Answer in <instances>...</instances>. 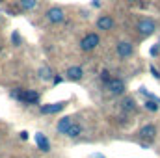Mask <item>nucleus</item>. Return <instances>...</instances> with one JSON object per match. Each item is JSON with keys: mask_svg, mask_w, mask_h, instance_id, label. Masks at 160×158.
Here are the masks:
<instances>
[{"mask_svg": "<svg viewBox=\"0 0 160 158\" xmlns=\"http://www.w3.org/2000/svg\"><path fill=\"white\" fill-rule=\"evenodd\" d=\"M11 95L15 99H19L21 102H24V104H36L39 101V93L34 91V89H15Z\"/></svg>", "mask_w": 160, "mask_h": 158, "instance_id": "obj_1", "label": "nucleus"}, {"mask_svg": "<svg viewBox=\"0 0 160 158\" xmlns=\"http://www.w3.org/2000/svg\"><path fill=\"white\" fill-rule=\"evenodd\" d=\"M155 30H157V24H155L153 19H142V21L138 22V32H140L142 36H151Z\"/></svg>", "mask_w": 160, "mask_h": 158, "instance_id": "obj_2", "label": "nucleus"}, {"mask_svg": "<svg viewBox=\"0 0 160 158\" xmlns=\"http://www.w3.org/2000/svg\"><path fill=\"white\" fill-rule=\"evenodd\" d=\"M99 43H101V39H99L97 34H88L84 39L80 41V47H82V50H93V48H97Z\"/></svg>", "mask_w": 160, "mask_h": 158, "instance_id": "obj_3", "label": "nucleus"}, {"mask_svg": "<svg viewBox=\"0 0 160 158\" xmlns=\"http://www.w3.org/2000/svg\"><path fill=\"white\" fill-rule=\"evenodd\" d=\"M63 19H65V13H63L62 7H50V9L47 11V21L52 22V24H58V22H62Z\"/></svg>", "mask_w": 160, "mask_h": 158, "instance_id": "obj_4", "label": "nucleus"}, {"mask_svg": "<svg viewBox=\"0 0 160 158\" xmlns=\"http://www.w3.org/2000/svg\"><path fill=\"white\" fill-rule=\"evenodd\" d=\"M106 89L114 95H121V93H125V84L119 78H110L106 82Z\"/></svg>", "mask_w": 160, "mask_h": 158, "instance_id": "obj_5", "label": "nucleus"}, {"mask_svg": "<svg viewBox=\"0 0 160 158\" xmlns=\"http://www.w3.org/2000/svg\"><path fill=\"white\" fill-rule=\"evenodd\" d=\"M116 52H118V56H119V58H128V56H132L134 48H132V45H130V43L121 41V43H118V47H116Z\"/></svg>", "mask_w": 160, "mask_h": 158, "instance_id": "obj_6", "label": "nucleus"}, {"mask_svg": "<svg viewBox=\"0 0 160 158\" xmlns=\"http://www.w3.org/2000/svg\"><path fill=\"white\" fill-rule=\"evenodd\" d=\"M97 28L99 30H112L114 28V19L108 17V15H102L97 19Z\"/></svg>", "mask_w": 160, "mask_h": 158, "instance_id": "obj_7", "label": "nucleus"}, {"mask_svg": "<svg viewBox=\"0 0 160 158\" xmlns=\"http://www.w3.org/2000/svg\"><path fill=\"white\" fill-rule=\"evenodd\" d=\"M65 108V102H54V104H45L41 106V114H58Z\"/></svg>", "mask_w": 160, "mask_h": 158, "instance_id": "obj_8", "label": "nucleus"}, {"mask_svg": "<svg viewBox=\"0 0 160 158\" xmlns=\"http://www.w3.org/2000/svg\"><path fill=\"white\" fill-rule=\"evenodd\" d=\"M73 123H75V121H73V117H62L60 121H58V125H56V130H58L60 134H65Z\"/></svg>", "mask_w": 160, "mask_h": 158, "instance_id": "obj_9", "label": "nucleus"}, {"mask_svg": "<svg viewBox=\"0 0 160 158\" xmlns=\"http://www.w3.org/2000/svg\"><path fill=\"white\" fill-rule=\"evenodd\" d=\"M65 75H67V78L73 80V82H78V80H82V77H84V73H82V69L80 67H69L67 71H65Z\"/></svg>", "mask_w": 160, "mask_h": 158, "instance_id": "obj_10", "label": "nucleus"}, {"mask_svg": "<svg viewBox=\"0 0 160 158\" xmlns=\"http://www.w3.org/2000/svg\"><path fill=\"white\" fill-rule=\"evenodd\" d=\"M140 136H142V138H147V140H153V138L157 136V126H155V125H145V126H142Z\"/></svg>", "mask_w": 160, "mask_h": 158, "instance_id": "obj_11", "label": "nucleus"}, {"mask_svg": "<svg viewBox=\"0 0 160 158\" xmlns=\"http://www.w3.org/2000/svg\"><path fill=\"white\" fill-rule=\"evenodd\" d=\"M36 141H38V145H39L41 151H45V153H47V151H50V143H48V140H47L43 134H39V132L36 134Z\"/></svg>", "mask_w": 160, "mask_h": 158, "instance_id": "obj_12", "label": "nucleus"}, {"mask_svg": "<svg viewBox=\"0 0 160 158\" xmlns=\"http://www.w3.org/2000/svg\"><path fill=\"white\" fill-rule=\"evenodd\" d=\"M80 134H82V126H80V123H73V125L69 126V130L65 132V136H69V138H78Z\"/></svg>", "mask_w": 160, "mask_h": 158, "instance_id": "obj_13", "label": "nucleus"}, {"mask_svg": "<svg viewBox=\"0 0 160 158\" xmlns=\"http://www.w3.org/2000/svg\"><path fill=\"white\" fill-rule=\"evenodd\" d=\"M39 78L41 80H52V78H54V75H52L50 67H41V69H39Z\"/></svg>", "mask_w": 160, "mask_h": 158, "instance_id": "obj_14", "label": "nucleus"}, {"mask_svg": "<svg viewBox=\"0 0 160 158\" xmlns=\"http://www.w3.org/2000/svg\"><path fill=\"white\" fill-rule=\"evenodd\" d=\"M121 106H123V110L125 112H132L134 108H136V102L128 97V99H123V102H121Z\"/></svg>", "mask_w": 160, "mask_h": 158, "instance_id": "obj_15", "label": "nucleus"}, {"mask_svg": "<svg viewBox=\"0 0 160 158\" xmlns=\"http://www.w3.org/2000/svg\"><path fill=\"white\" fill-rule=\"evenodd\" d=\"M36 4H38V0H19V6L22 7V9H34L36 7Z\"/></svg>", "mask_w": 160, "mask_h": 158, "instance_id": "obj_16", "label": "nucleus"}, {"mask_svg": "<svg viewBox=\"0 0 160 158\" xmlns=\"http://www.w3.org/2000/svg\"><path fill=\"white\" fill-rule=\"evenodd\" d=\"M158 101H157V99H149V101H147V102H145V108H149V110H151V112H157V110H158Z\"/></svg>", "mask_w": 160, "mask_h": 158, "instance_id": "obj_17", "label": "nucleus"}, {"mask_svg": "<svg viewBox=\"0 0 160 158\" xmlns=\"http://www.w3.org/2000/svg\"><path fill=\"white\" fill-rule=\"evenodd\" d=\"M11 41H13V45H21V36H19V32H13V34H11Z\"/></svg>", "mask_w": 160, "mask_h": 158, "instance_id": "obj_18", "label": "nucleus"}, {"mask_svg": "<svg viewBox=\"0 0 160 158\" xmlns=\"http://www.w3.org/2000/svg\"><path fill=\"white\" fill-rule=\"evenodd\" d=\"M52 82H54V84H60V82H62V77H54Z\"/></svg>", "mask_w": 160, "mask_h": 158, "instance_id": "obj_19", "label": "nucleus"}, {"mask_svg": "<svg viewBox=\"0 0 160 158\" xmlns=\"http://www.w3.org/2000/svg\"><path fill=\"white\" fill-rule=\"evenodd\" d=\"M21 140H28V132H21Z\"/></svg>", "mask_w": 160, "mask_h": 158, "instance_id": "obj_20", "label": "nucleus"}, {"mask_svg": "<svg viewBox=\"0 0 160 158\" xmlns=\"http://www.w3.org/2000/svg\"><path fill=\"white\" fill-rule=\"evenodd\" d=\"M89 158H104V156H101V155H93V156H89Z\"/></svg>", "mask_w": 160, "mask_h": 158, "instance_id": "obj_21", "label": "nucleus"}, {"mask_svg": "<svg viewBox=\"0 0 160 158\" xmlns=\"http://www.w3.org/2000/svg\"><path fill=\"white\" fill-rule=\"evenodd\" d=\"M0 4H2V0H0Z\"/></svg>", "mask_w": 160, "mask_h": 158, "instance_id": "obj_22", "label": "nucleus"}]
</instances>
